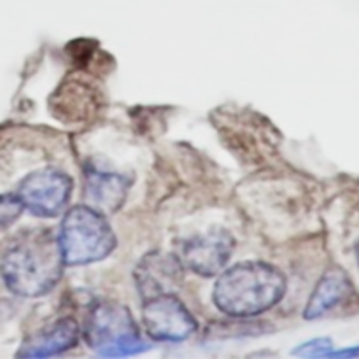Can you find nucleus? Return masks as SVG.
<instances>
[{
    "label": "nucleus",
    "instance_id": "f257e3e1",
    "mask_svg": "<svg viewBox=\"0 0 359 359\" xmlns=\"http://www.w3.org/2000/svg\"><path fill=\"white\" fill-rule=\"evenodd\" d=\"M63 262L58 237L49 230L23 233L2 256L0 273L9 291L35 298L49 293L62 279Z\"/></svg>",
    "mask_w": 359,
    "mask_h": 359
},
{
    "label": "nucleus",
    "instance_id": "f03ea898",
    "mask_svg": "<svg viewBox=\"0 0 359 359\" xmlns=\"http://www.w3.org/2000/svg\"><path fill=\"white\" fill-rule=\"evenodd\" d=\"M286 293V279L276 266L244 262L221 273L214 302L221 312L233 318H251L272 309Z\"/></svg>",
    "mask_w": 359,
    "mask_h": 359
},
{
    "label": "nucleus",
    "instance_id": "7ed1b4c3",
    "mask_svg": "<svg viewBox=\"0 0 359 359\" xmlns=\"http://www.w3.org/2000/svg\"><path fill=\"white\" fill-rule=\"evenodd\" d=\"M65 265H88L104 259L112 252L116 237L112 228L90 205H77L67 212L58 235Z\"/></svg>",
    "mask_w": 359,
    "mask_h": 359
},
{
    "label": "nucleus",
    "instance_id": "20e7f679",
    "mask_svg": "<svg viewBox=\"0 0 359 359\" xmlns=\"http://www.w3.org/2000/svg\"><path fill=\"white\" fill-rule=\"evenodd\" d=\"M86 340L91 349L107 356L128 354L140 346L139 328L125 307L100 304L86 323Z\"/></svg>",
    "mask_w": 359,
    "mask_h": 359
},
{
    "label": "nucleus",
    "instance_id": "39448f33",
    "mask_svg": "<svg viewBox=\"0 0 359 359\" xmlns=\"http://www.w3.org/2000/svg\"><path fill=\"white\" fill-rule=\"evenodd\" d=\"M72 193L69 175L58 170H39L23 179L16 195L25 209L39 217H55L67 207Z\"/></svg>",
    "mask_w": 359,
    "mask_h": 359
},
{
    "label": "nucleus",
    "instance_id": "423d86ee",
    "mask_svg": "<svg viewBox=\"0 0 359 359\" xmlns=\"http://www.w3.org/2000/svg\"><path fill=\"white\" fill-rule=\"evenodd\" d=\"M142 319L147 333L154 340L179 342L188 339L196 330L193 316L174 294H163L146 300Z\"/></svg>",
    "mask_w": 359,
    "mask_h": 359
},
{
    "label": "nucleus",
    "instance_id": "0eeeda50",
    "mask_svg": "<svg viewBox=\"0 0 359 359\" xmlns=\"http://www.w3.org/2000/svg\"><path fill=\"white\" fill-rule=\"evenodd\" d=\"M235 251V241L226 231H209L186 241L181 248V262L191 272L214 277L228 265Z\"/></svg>",
    "mask_w": 359,
    "mask_h": 359
},
{
    "label": "nucleus",
    "instance_id": "6e6552de",
    "mask_svg": "<svg viewBox=\"0 0 359 359\" xmlns=\"http://www.w3.org/2000/svg\"><path fill=\"white\" fill-rule=\"evenodd\" d=\"M182 262L165 252H151L135 269V284L144 302L151 298L174 294L181 287Z\"/></svg>",
    "mask_w": 359,
    "mask_h": 359
},
{
    "label": "nucleus",
    "instance_id": "1a4fd4ad",
    "mask_svg": "<svg viewBox=\"0 0 359 359\" xmlns=\"http://www.w3.org/2000/svg\"><path fill=\"white\" fill-rule=\"evenodd\" d=\"M354 294V284L351 283L349 276L342 269H330L321 280L316 286L307 309H305V318L318 319L321 316L328 314L333 309L340 307L342 304L351 300Z\"/></svg>",
    "mask_w": 359,
    "mask_h": 359
},
{
    "label": "nucleus",
    "instance_id": "9d476101",
    "mask_svg": "<svg viewBox=\"0 0 359 359\" xmlns=\"http://www.w3.org/2000/svg\"><path fill=\"white\" fill-rule=\"evenodd\" d=\"M86 198L90 207L98 212H114L125 202L130 189V179L112 172L90 170L86 174Z\"/></svg>",
    "mask_w": 359,
    "mask_h": 359
},
{
    "label": "nucleus",
    "instance_id": "9b49d317",
    "mask_svg": "<svg viewBox=\"0 0 359 359\" xmlns=\"http://www.w3.org/2000/svg\"><path fill=\"white\" fill-rule=\"evenodd\" d=\"M79 337V328L72 319H62L51 328L44 330L28 340L21 349V356H48V354H56L60 351H65L77 342Z\"/></svg>",
    "mask_w": 359,
    "mask_h": 359
},
{
    "label": "nucleus",
    "instance_id": "f8f14e48",
    "mask_svg": "<svg viewBox=\"0 0 359 359\" xmlns=\"http://www.w3.org/2000/svg\"><path fill=\"white\" fill-rule=\"evenodd\" d=\"M23 209L18 195H0V230L11 226L21 216Z\"/></svg>",
    "mask_w": 359,
    "mask_h": 359
},
{
    "label": "nucleus",
    "instance_id": "ddd939ff",
    "mask_svg": "<svg viewBox=\"0 0 359 359\" xmlns=\"http://www.w3.org/2000/svg\"><path fill=\"white\" fill-rule=\"evenodd\" d=\"M358 263H359V248H358Z\"/></svg>",
    "mask_w": 359,
    "mask_h": 359
}]
</instances>
